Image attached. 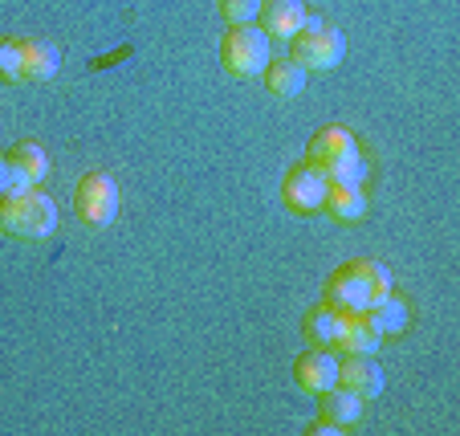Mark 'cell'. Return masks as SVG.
<instances>
[{"label": "cell", "instance_id": "cell-1", "mask_svg": "<svg viewBox=\"0 0 460 436\" xmlns=\"http://www.w3.org/2000/svg\"><path fill=\"white\" fill-rule=\"evenodd\" d=\"M391 270L383 262H371V257H358V262H347L331 273L326 281V302L347 310V315H363L375 298L391 294Z\"/></svg>", "mask_w": 460, "mask_h": 436}, {"label": "cell", "instance_id": "cell-2", "mask_svg": "<svg viewBox=\"0 0 460 436\" xmlns=\"http://www.w3.org/2000/svg\"><path fill=\"white\" fill-rule=\"evenodd\" d=\"M58 228V204L37 188H25L13 200H0V233L17 241H45Z\"/></svg>", "mask_w": 460, "mask_h": 436}, {"label": "cell", "instance_id": "cell-3", "mask_svg": "<svg viewBox=\"0 0 460 436\" xmlns=\"http://www.w3.org/2000/svg\"><path fill=\"white\" fill-rule=\"evenodd\" d=\"M289 49H294L289 58H294L297 66H305V70H334V66H342V58H347V37L310 13L305 25L294 33Z\"/></svg>", "mask_w": 460, "mask_h": 436}, {"label": "cell", "instance_id": "cell-4", "mask_svg": "<svg viewBox=\"0 0 460 436\" xmlns=\"http://www.w3.org/2000/svg\"><path fill=\"white\" fill-rule=\"evenodd\" d=\"M273 61L270 53V37L257 25H228L225 41H220V66L233 78H261L265 66Z\"/></svg>", "mask_w": 460, "mask_h": 436}, {"label": "cell", "instance_id": "cell-5", "mask_svg": "<svg viewBox=\"0 0 460 436\" xmlns=\"http://www.w3.org/2000/svg\"><path fill=\"white\" fill-rule=\"evenodd\" d=\"M74 212L86 220L90 228H106L119 217V183L111 172H86L74 192Z\"/></svg>", "mask_w": 460, "mask_h": 436}, {"label": "cell", "instance_id": "cell-6", "mask_svg": "<svg viewBox=\"0 0 460 436\" xmlns=\"http://www.w3.org/2000/svg\"><path fill=\"white\" fill-rule=\"evenodd\" d=\"M326 192H331V180L314 164H294L286 172V180H281V200H286V209L302 212V217L305 212H322Z\"/></svg>", "mask_w": 460, "mask_h": 436}, {"label": "cell", "instance_id": "cell-7", "mask_svg": "<svg viewBox=\"0 0 460 436\" xmlns=\"http://www.w3.org/2000/svg\"><path fill=\"white\" fill-rule=\"evenodd\" d=\"M294 379L302 392L310 396H322L331 392L334 384H339V359H334L331 347H314V351H302L294 363Z\"/></svg>", "mask_w": 460, "mask_h": 436}, {"label": "cell", "instance_id": "cell-8", "mask_svg": "<svg viewBox=\"0 0 460 436\" xmlns=\"http://www.w3.org/2000/svg\"><path fill=\"white\" fill-rule=\"evenodd\" d=\"M358 151V143H355V135L347 131V127H322V131H314V139H310V147H305V164H314V167H326L331 164H339V159H347V156H355Z\"/></svg>", "mask_w": 460, "mask_h": 436}, {"label": "cell", "instance_id": "cell-9", "mask_svg": "<svg viewBox=\"0 0 460 436\" xmlns=\"http://www.w3.org/2000/svg\"><path fill=\"white\" fill-rule=\"evenodd\" d=\"M261 21H265V37L278 41H294V33L305 25V0H261Z\"/></svg>", "mask_w": 460, "mask_h": 436}, {"label": "cell", "instance_id": "cell-10", "mask_svg": "<svg viewBox=\"0 0 460 436\" xmlns=\"http://www.w3.org/2000/svg\"><path fill=\"white\" fill-rule=\"evenodd\" d=\"M339 384L350 387L363 400H379L383 396V367L371 355H347L339 363Z\"/></svg>", "mask_w": 460, "mask_h": 436}, {"label": "cell", "instance_id": "cell-11", "mask_svg": "<svg viewBox=\"0 0 460 436\" xmlns=\"http://www.w3.org/2000/svg\"><path fill=\"white\" fill-rule=\"evenodd\" d=\"M347 323H350L347 310H339V306H331V302H322V306H314L310 315H305V339H310L314 347H331L334 351L342 343Z\"/></svg>", "mask_w": 460, "mask_h": 436}, {"label": "cell", "instance_id": "cell-12", "mask_svg": "<svg viewBox=\"0 0 460 436\" xmlns=\"http://www.w3.org/2000/svg\"><path fill=\"white\" fill-rule=\"evenodd\" d=\"M21 58H25V82H49L61 66V53L45 37H21Z\"/></svg>", "mask_w": 460, "mask_h": 436}, {"label": "cell", "instance_id": "cell-13", "mask_svg": "<svg viewBox=\"0 0 460 436\" xmlns=\"http://www.w3.org/2000/svg\"><path fill=\"white\" fill-rule=\"evenodd\" d=\"M318 400H322V416L339 428H355L358 420H363V396H355L342 384H334L331 392H322Z\"/></svg>", "mask_w": 460, "mask_h": 436}, {"label": "cell", "instance_id": "cell-14", "mask_svg": "<svg viewBox=\"0 0 460 436\" xmlns=\"http://www.w3.org/2000/svg\"><path fill=\"white\" fill-rule=\"evenodd\" d=\"M305 78H310V70L297 66L294 58H281L265 66V86H270L273 98H297L305 90Z\"/></svg>", "mask_w": 460, "mask_h": 436}, {"label": "cell", "instance_id": "cell-15", "mask_svg": "<svg viewBox=\"0 0 460 436\" xmlns=\"http://www.w3.org/2000/svg\"><path fill=\"white\" fill-rule=\"evenodd\" d=\"M363 323L375 326L379 334H400L403 326H408V306H403L395 294H383L363 310Z\"/></svg>", "mask_w": 460, "mask_h": 436}, {"label": "cell", "instance_id": "cell-16", "mask_svg": "<svg viewBox=\"0 0 460 436\" xmlns=\"http://www.w3.org/2000/svg\"><path fill=\"white\" fill-rule=\"evenodd\" d=\"M322 212H331L334 220H363L367 217V192L363 183L358 188H334L326 192V200H322Z\"/></svg>", "mask_w": 460, "mask_h": 436}, {"label": "cell", "instance_id": "cell-17", "mask_svg": "<svg viewBox=\"0 0 460 436\" xmlns=\"http://www.w3.org/2000/svg\"><path fill=\"white\" fill-rule=\"evenodd\" d=\"M379 343H383V334L375 331V326H367L363 315H350V323H347V331H342L339 347L347 351V355H375V351H379Z\"/></svg>", "mask_w": 460, "mask_h": 436}, {"label": "cell", "instance_id": "cell-18", "mask_svg": "<svg viewBox=\"0 0 460 436\" xmlns=\"http://www.w3.org/2000/svg\"><path fill=\"white\" fill-rule=\"evenodd\" d=\"M9 156H13V164H17L21 172H25V180L33 183V188L45 180V175H49V156H45V147H37V143H29V139H25V143H17V147H13Z\"/></svg>", "mask_w": 460, "mask_h": 436}, {"label": "cell", "instance_id": "cell-19", "mask_svg": "<svg viewBox=\"0 0 460 436\" xmlns=\"http://www.w3.org/2000/svg\"><path fill=\"white\" fill-rule=\"evenodd\" d=\"M326 180L334 183V188H358V183L367 180V164H363V151H355V156L339 159V164L326 167Z\"/></svg>", "mask_w": 460, "mask_h": 436}, {"label": "cell", "instance_id": "cell-20", "mask_svg": "<svg viewBox=\"0 0 460 436\" xmlns=\"http://www.w3.org/2000/svg\"><path fill=\"white\" fill-rule=\"evenodd\" d=\"M0 82H25V58H21V37H0Z\"/></svg>", "mask_w": 460, "mask_h": 436}, {"label": "cell", "instance_id": "cell-21", "mask_svg": "<svg viewBox=\"0 0 460 436\" xmlns=\"http://www.w3.org/2000/svg\"><path fill=\"white\" fill-rule=\"evenodd\" d=\"M25 188H33V183L25 180V172H21V167L13 164V156L4 151V156H0V200H13V196H21Z\"/></svg>", "mask_w": 460, "mask_h": 436}, {"label": "cell", "instance_id": "cell-22", "mask_svg": "<svg viewBox=\"0 0 460 436\" xmlns=\"http://www.w3.org/2000/svg\"><path fill=\"white\" fill-rule=\"evenodd\" d=\"M261 13V0H220V17L228 25H252Z\"/></svg>", "mask_w": 460, "mask_h": 436}, {"label": "cell", "instance_id": "cell-23", "mask_svg": "<svg viewBox=\"0 0 460 436\" xmlns=\"http://www.w3.org/2000/svg\"><path fill=\"white\" fill-rule=\"evenodd\" d=\"M305 432H310V436H326V432H331V436H334V432H342V428H339V424H331V420L322 416V420H314V424L305 428Z\"/></svg>", "mask_w": 460, "mask_h": 436}]
</instances>
